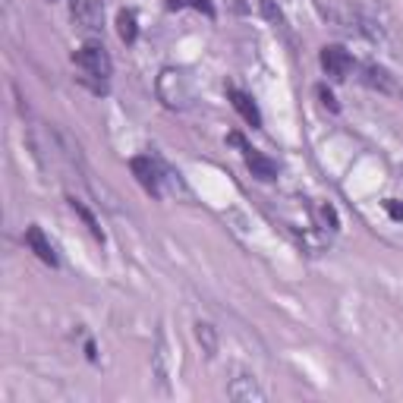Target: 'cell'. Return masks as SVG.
Returning a JSON list of instances; mask_svg holds the SVG:
<instances>
[{
  "label": "cell",
  "instance_id": "obj_1",
  "mask_svg": "<svg viewBox=\"0 0 403 403\" xmlns=\"http://www.w3.org/2000/svg\"><path fill=\"white\" fill-rule=\"evenodd\" d=\"M73 60H76V66L85 73V79H95L101 89H104V82L113 73V63H111V57H107V51L101 48V44H85Z\"/></svg>",
  "mask_w": 403,
  "mask_h": 403
},
{
  "label": "cell",
  "instance_id": "obj_2",
  "mask_svg": "<svg viewBox=\"0 0 403 403\" xmlns=\"http://www.w3.org/2000/svg\"><path fill=\"white\" fill-rule=\"evenodd\" d=\"M158 95L167 107H186L192 98V89H190V79L186 73L180 70H164L158 79Z\"/></svg>",
  "mask_w": 403,
  "mask_h": 403
},
{
  "label": "cell",
  "instance_id": "obj_3",
  "mask_svg": "<svg viewBox=\"0 0 403 403\" xmlns=\"http://www.w3.org/2000/svg\"><path fill=\"white\" fill-rule=\"evenodd\" d=\"M130 167H132L136 180L142 183V190L149 192V196H154V199L164 196V170H161L151 158H132Z\"/></svg>",
  "mask_w": 403,
  "mask_h": 403
},
{
  "label": "cell",
  "instance_id": "obj_4",
  "mask_svg": "<svg viewBox=\"0 0 403 403\" xmlns=\"http://www.w3.org/2000/svg\"><path fill=\"white\" fill-rule=\"evenodd\" d=\"M227 397L237 400V403H252V400H268V391L265 388H259V381L252 378V375H233L230 381H227Z\"/></svg>",
  "mask_w": 403,
  "mask_h": 403
},
{
  "label": "cell",
  "instance_id": "obj_5",
  "mask_svg": "<svg viewBox=\"0 0 403 403\" xmlns=\"http://www.w3.org/2000/svg\"><path fill=\"white\" fill-rule=\"evenodd\" d=\"M321 66H325V73L331 79H347L353 60H350V54L340 48V44H328V48H321Z\"/></svg>",
  "mask_w": 403,
  "mask_h": 403
},
{
  "label": "cell",
  "instance_id": "obj_6",
  "mask_svg": "<svg viewBox=\"0 0 403 403\" xmlns=\"http://www.w3.org/2000/svg\"><path fill=\"white\" fill-rule=\"evenodd\" d=\"M25 243H29V249L38 255V259L44 261V265H51V268H57V252H54V246H51V240L44 237V230L38 224H32V227H25Z\"/></svg>",
  "mask_w": 403,
  "mask_h": 403
},
{
  "label": "cell",
  "instance_id": "obj_7",
  "mask_svg": "<svg viewBox=\"0 0 403 403\" xmlns=\"http://www.w3.org/2000/svg\"><path fill=\"white\" fill-rule=\"evenodd\" d=\"M70 13H73V19H76L82 29H89V32L101 29V6H98V0H70Z\"/></svg>",
  "mask_w": 403,
  "mask_h": 403
},
{
  "label": "cell",
  "instance_id": "obj_8",
  "mask_svg": "<svg viewBox=\"0 0 403 403\" xmlns=\"http://www.w3.org/2000/svg\"><path fill=\"white\" fill-rule=\"evenodd\" d=\"M246 164H249V170H252V177H259L261 183H271V180H278V164H274L271 158H265L261 151H255L246 145Z\"/></svg>",
  "mask_w": 403,
  "mask_h": 403
},
{
  "label": "cell",
  "instance_id": "obj_9",
  "mask_svg": "<svg viewBox=\"0 0 403 403\" xmlns=\"http://www.w3.org/2000/svg\"><path fill=\"white\" fill-rule=\"evenodd\" d=\"M227 98H230V104L237 107V113L246 120L249 126H261V113H259V107H255V101L246 95V92H240V89H227Z\"/></svg>",
  "mask_w": 403,
  "mask_h": 403
},
{
  "label": "cell",
  "instance_id": "obj_10",
  "mask_svg": "<svg viewBox=\"0 0 403 403\" xmlns=\"http://www.w3.org/2000/svg\"><path fill=\"white\" fill-rule=\"evenodd\" d=\"M196 340L202 344V353L205 356L218 353V328H214L211 321H199L196 325Z\"/></svg>",
  "mask_w": 403,
  "mask_h": 403
},
{
  "label": "cell",
  "instance_id": "obj_11",
  "mask_svg": "<svg viewBox=\"0 0 403 403\" xmlns=\"http://www.w3.org/2000/svg\"><path fill=\"white\" fill-rule=\"evenodd\" d=\"M117 32H120V38H123L126 44L136 42V35H139L136 13H132V10H123V13H120V16H117Z\"/></svg>",
  "mask_w": 403,
  "mask_h": 403
},
{
  "label": "cell",
  "instance_id": "obj_12",
  "mask_svg": "<svg viewBox=\"0 0 403 403\" xmlns=\"http://www.w3.org/2000/svg\"><path fill=\"white\" fill-rule=\"evenodd\" d=\"M70 208H73V211H76V214H79V218H82V221H85V227H89V230H92V237H95V240H101V243H104V230H101V227H98L95 214H92V211H89V208H85V205H82V202H76V199H70Z\"/></svg>",
  "mask_w": 403,
  "mask_h": 403
},
{
  "label": "cell",
  "instance_id": "obj_13",
  "mask_svg": "<svg viewBox=\"0 0 403 403\" xmlns=\"http://www.w3.org/2000/svg\"><path fill=\"white\" fill-rule=\"evenodd\" d=\"M366 82L372 89H381V92H394V82L388 79V73L381 66H366Z\"/></svg>",
  "mask_w": 403,
  "mask_h": 403
},
{
  "label": "cell",
  "instance_id": "obj_14",
  "mask_svg": "<svg viewBox=\"0 0 403 403\" xmlns=\"http://www.w3.org/2000/svg\"><path fill=\"white\" fill-rule=\"evenodd\" d=\"M183 6H196L205 16H214V6L208 0H167V10H183Z\"/></svg>",
  "mask_w": 403,
  "mask_h": 403
},
{
  "label": "cell",
  "instance_id": "obj_15",
  "mask_svg": "<svg viewBox=\"0 0 403 403\" xmlns=\"http://www.w3.org/2000/svg\"><path fill=\"white\" fill-rule=\"evenodd\" d=\"M315 92H318L321 104H325V107H331V111H337V101H334V95H331V92L325 89V85H318V89H315Z\"/></svg>",
  "mask_w": 403,
  "mask_h": 403
},
{
  "label": "cell",
  "instance_id": "obj_16",
  "mask_svg": "<svg viewBox=\"0 0 403 403\" xmlns=\"http://www.w3.org/2000/svg\"><path fill=\"white\" fill-rule=\"evenodd\" d=\"M385 208H388V211H391V214H394V218H397V221L403 218V208H400V205H397V202H394V199H388V202H385Z\"/></svg>",
  "mask_w": 403,
  "mask_h": 403
}]
</instances>
